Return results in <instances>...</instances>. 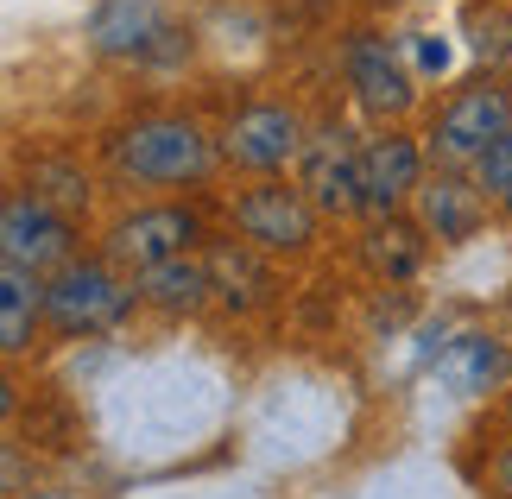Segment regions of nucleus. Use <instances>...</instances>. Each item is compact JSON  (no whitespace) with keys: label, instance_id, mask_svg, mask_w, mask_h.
<instances>
[{"label":"nucleus","instance_id":"obj_14","mask_svg":"<svg viewBox=\"0 0 512 499\" xmlns=\"http://www.w3.org/2000/svg\"><path fill=\"white\" fill-rule=\"evenodd\" d=\"M38 316H45V285H38V272L7 266V272H0V348L26 354Z\"/></svg>","mask_w":512,"mask_h":499},{"label":"nucleus","instance_id":"obj_15","mask_svg":"<svg viewBox=\"0 0 512 499\" xmlns=\"http://www.w3.org/2000/svg\"><path fill=\"white\" fill-rule=\"evenodd\" d=\"M209 285H215V297H222V304H260V297L272 291L266 285V272L253 266V253H241V247H215L209 253Z\"/></svg>","mask_w":512,"mask_h":499},{"label":"nucleus","instance_id":"obj_8","mask_svg":"<svg viewBox=\"0 0 512 499\" xmlns=\"http://www.w3.org/2000/svg\"><path fill=\"white\" fill-rule=\"evenodd\" d=\"M298 165H304V171H298V190H304L323 215L361 209V146H354V133L323 127V133L304 146Z\"/></svg>","mask_w":512,"mask_h":499},{"label":"nucleus","instance_id":"obj_11","mask_svg":"<svg viewBox=\"0 0 512 499\" xmlns=\"http://www.w3.org/2000/svg\"><path fill=\"white\" fill-rule=\"evenodd\" d=\"M196 241V215L190 209H140L108 234V253L133 272H152L165 259H184V247Z\"/></svg>","mask_w":512,"mask_h":499},{"label":"nucleus","instance_id":"obj_4","mask_svg":"<svg viewBox=\"0 0 512 499\" xmlns=\"http://www.w3.org/2000/svg\"><path fill=\"white\" fill-rule=\"evenodd\" d=\"M500 133H512V95L494 89V83H481V89H462L456 102L437 114L430 152H437L443 165H475Z\"/></svg>","mask_w":512,"mask_h":499},{"label":"nucleus","instance_id":"obj_20","mask_svg":"<svg viewBox=\"0 0 512 499\" xmlns=\"http://www.w3.org/2000/svg\"><path fill=\"white\" fill-rule=\"evenodd\" d=\"M32 499H83V493H32Z\"/></svg>","mask_w":512,"mask_h":499},{"label":"nucleus","instance_id":"obj_10","mask_svg":"<svg viewBox=\"0 0 512 499\" xmlns=\"http://www.w3.org/2000/svg\"><path fill=\"white\" fill-rule=\"evenodd\" d=\"M418 190H424V152L411 146L405 133L367 139L361 146V209L392 215L405 196H418Z\"/></svg>","mask_w":512,"mask_h":499},{"label":"nucleus","instance_id":"obj_18","mask_svg":"<svg viewBox=\"0 0 512 499\" xmlns=\"http://www.w3.org/2000/svg\"><path fill=\"white\" fill-rule=\"evenodd\" d=\"M494 493H500V499H512V443L494 455Z\"/></svg>","mask_w":512,"mask_h":499},{"label":"nucleus","instance_id":"obj_12","mask_svg":"<svg viewBox=\"0 0 512 499\" xmlns=\"http://www.w3.org/2000/svg\"><path fill=\"white\" fill-rule=\"evenodd\" d=\"M481 190H468L462 177H430V184L418 190V222L424 234H437V241H468V234L481 228Z\"/></svg>","mask_w":512,"mask_h":499},{"label":"nucleus","instance_id":"obj_3","mask_svg":"<svg viewBox=\"0 0 512 499\" xmlns=\"http://www.w3.org/2000/svg\"><path fill=\"white\" fill-rule=\"evenodd\" d=\"M89 38H95V51L133 57V64H159V57L184 51V38H177L159 0H102L89 13Z\"/></svg>","mask_w":512,"mask_h":499},{"label":"nucleus","instance_id":"obj_16","mask_svg":"<svg viewBox=\"0 0 512 499\" xmlns=\"http://www.w3.org/2000/svg\"><path fill=\"white\" fill-rule=\"evenodd\" d=\"M456 367H462V386H494V379L506 373V354L494 342H481V335H468V342L456 348Z\"/></svg>","mask_w":512,"mask_h":499},{"label":"nucleus","instance_id":"obj_6","mask_svg":"<svg viewBox=\"0 0 512 499\" xmlns=\"http://www.w3.org/2000/svg\"><path fill=\"white\" fill-rule=\"evenodd\" d=\"M0 253H7V266H19V272L70 266V222L32 190L7 196V209H0Z\"/></svg>","mask_w":512,"mask_h":499},{"label":"nucleus","instance_id":"obj_9","mask_svg":"<svg viewBox=\"0 0 512 499\" xmlns=\"http://www.w3.org/2000/svg\"><path fill=\"white\" fill-rule=\"evenodd\" d=\"M342 70H348L354 95H361L373 114H405L411 102H418V76L405 70L399 45H386L380 32H354L348 51H342Z\"/></svg>","mask_w":512,"mask_h":499},{"label":"nucleus","instance_id":"obj_13","mask_svg":"<svg viewBox=\"0 0 512 499\" xmlns=\"http://www.w3.org/2000/svg\"><path fill=\"white\" fill-rule=\"evenodd\" d=\"M146 297L152 310H203L209 304V259H165V266H152V272H140V285H133Z\"/></svg>","mask_w":512,"mask_h":499},{"label":"nucleus","instance_id":"obj_1","mask_svg":"<svg viewBox=\"0 0 512 499\" xmlns=\"http://www.w3.org/2000/svg\"><path fill=\"white\" fill-rule=\"evenodd\" d=\"M114 165L140 184H190L209 171V139L196 121H140L114 139Z\"/></svg>","mask_w":512,"mask_h":499},{"label":"nucleus","instance_id":"obj_5","mask_svg":"<svg viewBox=\"0 0 512 499\" xmlns=\"http://www.w3.org/2000/svg\"><path fill=\"white\" fill-rule=\"evenodd\" d=\"M234 228L266 253H298L317 241V203L291 184H260L234 203Z\"/></svg>","mask_w":512,"mask_h":499},{"label":"nucleus","instance_id":"obj_7","mask_svg":"<svg viewBox=\"0 0 512 499\" xmlns=\"http://www.w3.org/2000/svg\"><path fill=\"white\" fill-rule=\"evenodd\" d=\"M304 121L291 108H279V102H260V108H241L228 121V133H222V152L234 158V165H247V171H279V165H291V158H304Z\"/></svg>","mask_w":512,"mask_h":499},{"label":"nucleus","instance_id":"obj_19","mask_svg":"<svg viewBox=\"0 0 512 499\" xmlns=\"http://www.w3.org/2000/svg\"><path fill=\"white\" fill-rule=\"evenodd\" d=\"M418 64H424V70H443L449 51H443V45H418Z\"/></svg>","mask_w":512,"mask_h":499},{"label":"nucleus","instance_id":"obj_17","mask_svg":"<svg viewBox=\"0 0 512 499\" xmlns=\"http://www.w3.org/2000/svg\"><path fill=\"white\" fill-rule=\"evenodd\" d=\"M475 190L506 196V203H512V133H500L494 146H487V152L475 158Z\"/></svg>","mask_w":512,"mask_h":499},{"label":"nucleus","instance_id":"obj_2","mask_svg":"<svg viewBox=\"0 0 512 499\" xmlns=\"http://www.w3.org/2000/svg\"><path fill=\"white\" fill-rule=\"evenodd\" d=\"M133 297L121 278L108 266H95V259H70V266H57V278L45 285V316L64 335H95V329H114L121 316L133 310Z\"/></svg>","mask_w":512,"mask_h":499}]
</instances>
